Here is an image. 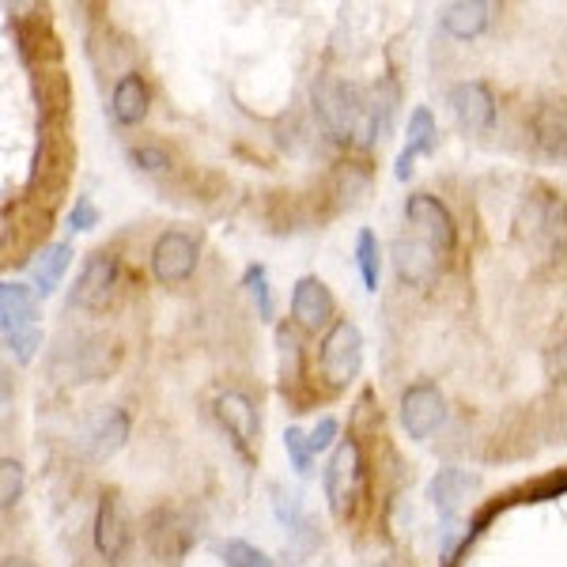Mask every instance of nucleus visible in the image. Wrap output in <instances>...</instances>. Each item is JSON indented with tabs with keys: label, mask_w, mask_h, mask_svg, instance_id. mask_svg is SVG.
<instances>
[{
	"label": "nucleus",
	"mask_w": 567,
	"mask_h": 567,
	"mask_svg": "<svg viewBox=\"0 0 567 567\" xmlns=\"http://www.w3.org/2000/svg\"><path fill=\"white\" fill-rule=\"evenodd\" d=\"M515 246L534 265L553 269L567 258V205L553 189L537 186L515 213Z\"/></svg>",
	"instance_id": "nucleus-1"
},
{
	"label": "nucleus",
	"mask_w": 567,
	"mask_h": 567,
	"mask_svg": "<svg viewBox=\"0 0 567 567\" xmlns=\"http://www.w3.org/2000/svg\"><path fill=\"white\" fill-rule=\"evenodd\" d=\"M310 103H315L318 125L333 136L337 144H363L371 148L368 133V91L337 76H318L310 87Z\"/></svg>",
	"instance_id": "nucleus-2"
},
{
	"label": "nucleus",
	"mask_w": 567,
	"mask_h": 567,
	"mask_svg": "<svg viewBox=\"0 0 567 567\" xmlns=\"http://www.w3.org/2000/svg\"><path fill=\"white\" fill-rule=\"evenodd\" d=\"M39 303L42 299L27 284H0V329H4V344L16 355V363H31L42 349Z\"/></svg>",
	"instance_id": "nucleus-3"
},
{
	"label": "nucleus",
	"mask_w": 567,
	"mask_h": 567,
	"mask_svg": "<svg viewBox=\"0 0 567 567\" xmlns=\"http://www.w3.org/2000/svg\"><path fill=\"white\" fill-rule=\"evenodd\" d=\"M318 371L329 390H344L363 371V333L349 318H337L318 344Z\"/></svg>",
	"instance_id": "nucleus-4"
},
{
	"label": "nucleus",
	"mask_w": 567,
	"mask_h": 567,
	"mask_svg": "<svg viewBox=\"0 0 567 567\" xmlns=\"http://www.w3.org/2000/svg\"><path fill=\"white\" fill-rule=\"evenodd\" d=\"M122 296V261L114 254H91L69 291V307L84 315H106Z\"/></svg>",
	"instance_id": "nucleus-5"
},
{
	"label": "nucleus",
	"mask_w": 567,
	"mask_h": 567,
	"mask_svg": "<svg viewBox=\"0 0 567 567\" xmlns=\"http://www.w3.org/2000/svg\"><path fill=\"white\" fill-rule=\"evenodd\" d=\"M326 499L333 518H349L355 511V499L363 496V451L355 439H341L329 454V465L322 473Z\"/></svg>",
	"instance_id": "nucleus-6"
},
{
	"label": "nucleus",
	"mask_w": 567,
	"mask_h": 567,
	"mask_svg": "<svg viewBox=\"0 0 567 567\" xmlns=\"http://www.w3.org/2000/svg\"><path fill=\"white\" fill-rule=\"evenodd\" d=\"M405 231L443 254L446 261L458 254V227H454L451 208L432 194H409L405 197Z\"/></svg>",
	"instance_id": "nucleus-7"
},
{
	"label": "nucleus",
	"mask_w": 567,
	"mask_h": 567,
	"mask_svg": "<svg viewBox=\"0 0 567 567\" xmlns=\"http://www.w3.org/2000/svg\"><path fill=\"white\" fill-rule=\"evenodd\" d=\"M200 246L189 231H163L152 246V277L159 284H186L197 272Z\"/></svg>",
	"instance_id": "nucleus-8"
},
{
	"label": "nucleus",
	"mask_w": 567,
	"mask_h": 567,
	"mask_svg": "<svg viewBox=\"0 0 567 567\" xmlns=\"http://www.w3.org/2000/svg\"><path fill=\"white\" fill-rule=\"evenodd\" d=\"M446 106H451L454 122H458L462 133L481 136L496 125V95L484 80H462L446 91Z\"/></svg>",
	"instance_id": "nucleus-9"
},
{
	"label": "nucleus",
	"mask_w": 567,
	"mask_h": 567,
	"mask_svg": "<svg viewBox=\"0 0 567 567\" xmlns=\"http://www.w3.org/2000/svg\"><path fill=\"white\" fill-rule=\"evenodd\" d=\"M446 420V401L439 393L435 382H413L401 393V427L409 432V439L427 443Z\"/></svg>",
	"instance_id": "nucleus-10"
},
{
	"label": "nucleus",
	"mask_w": 567,
	"mask_h": 567,
	"mask_svg": "<svg viewBox=\"0 0 567 567\" xmlns=\"http://www.w3.org/2000/svg\"><path fill=\"white\" fill-rule=\"evenodd\" d=\"M393 269H398L401 284H409V288H432L443 277L446 258L427 243H420L416 235L401 231L398 243H393Z\"/></svg>",
	"instance_id": "nucleus-11"
},
{
	"label": "nucleus",
	"mask_w": 567,
	"mask_h": 567,
	"mask_svg": "<svg viewBox=\"0 0 567 567\" xmlns=\"http://www.w3.org/2000/svg\"><path fill=\"white\" fill-rule=\"evenodd\" d=\"M144 542H148L155 560L175 567L182 556L189 553V545H194V526H189L178 511L159 507V511H152L148 523H144Z\"/></svg>",
	"instance_id": "nucleus-12"
},
{
	"label": "nucleus",
	"mask_w": 567,
	"mask_h": 567,
	"mask_svg": "<svg viewBox=\"0 0 567 567\" xmlns=\"http://www.w3.org/2000/svg\"><path fill=\"white\" fill-rule=\"evenodd\" d=\"M95 548L106 564H117L125 548H130V518H125V507H122V496H117V492H103V496H99Z\"/></svg>",
	"instance_id": "nucleus-13"
},
{
	"label": "nucleus",
	"mask_w": 567,
	"mask_h": 567,
	"mask_svg": "<svg viewBox=\"0 0 567 567\" xmlns=\"http://www.w3.org/2000/svg\"><path fill=\"white\" fill-rule=\"evenodd\" d=\"M337 303L329 296V288L318 277H303L296 280V291H291V318L299 322V329L307 333H318V329H329L337 322Z\"/></svg>",
	"instance_id": "nucleus-14"
},
{
	"label": "nucleus",
	"mask_w": 567,
	"mask_h": 567,
	"mask_svg": "<svg viewBox=\"0 0 567 567\" xmlns=\"http://www.w3.org/2000/svg\"><path fill=\"white\" fill-rule=\"evenodd\" d=\"M216 416L224 424V432L231 435V443L239 451H250L261 435V420H258V405L246 398L243 390H227L216 398Z\"/></svg>",
	"instance_id": "nucleus-15"
},
{
	"label": "nucleus",
	"mask_w": 567,
	"mask_h": 567,
	"mask_svg": "<svg viewBox=\"0 0 567 567\" xmlns=\"http://www.w3.org/2000/svg\"><path fill=\"white\" fill-rule=\"evenodd\" d=\"M534 148L548 159H567V99H545L529 117Z\"/></svg>",
	"instance_id": "nucleus-16"
},
{
	"label": "nucleus",
	"mask_w": 567,
	"mask_h": 567,
	"mask_svg": "<svg viewBox=\"0 0 567 567\" xmlns=\"http://www.w3.org/2000/svg\"><path fill=\"white\" fill-rule=\"evenodd\" d=\"M439 144V130H435V117L427 106H416L413 114H409V130H405V148H401L398 163H393V178L398 182H409L413 175V163L420 155H432Z\"/></svg>",
	"instance_id": "nucleus-17"
},
{
	"label": "nucleus",
	"mask_w": 567,
	"mask_h": 567,
	"mask_svg": "<svg viewBox=\"0 0 567 567\" xmlns=\"http://www.w3.org/2000/svg\"><path fill=\"white\" fill-rule=\"evenodd\" d=\"M477 488H481V477H473V473H465V470H439L435 477H432V484H427V499L435 503L439 518H443V526H446V523H454V518H458V507Z\"/></svg>",
	"instance_id": "nucleus-18"
},
{
	"label": "nucleus",
	"mask_w": 567,
	"mask_h": 567,
	"mask_svg": "<svg viewBox=\"0 0 567 567\" xmlns=\"http://www.w3.org/2000/svg\"><path fill=\"white\" fill-rule=\"evenodd\" d=\"M125 439H130V416H125V409H103V413L91 416V424H87V454L95 462L114 458V454L125 446Z\"/></svg>",
	"instance_id": "nucleus-19"
},
{
	"label": "nucleus",
	"mask_w": 567,
	"mask_h": 567,
	"mask_svg": "<svg viewBox=\"0 0 567 567\" xmlns=\"http://www.w3.org/2000/svg\"><path fill=\"white\" fill-rule=\"evenodd\" d=\"M72 265V243H50L39 250V258L27 265V277H31V291L39 299H50L61 288Z\"/></svg>",
	"instance_id": "nucleus-20"
},
{
	"label": "nucleus",
	"mask_w": 567,
	"mask_h": 567,
	"mask_svg": "<svg viewBox=\"0 0 567 567\" xmlns=\"http://www.w3.org/2000/svg\"><path fill=\"white\" fill-rule=\"evenodd\" d=\"M492 12H496V4H488V0H458V4H446L443 8V31L458 42H470V39H477V34L488 31Z\"/></svg>",
	"instance_id": "nucleus-21"
},
{
	"label": "nucleus",
	"mask_w": 567,
	"mask_h": 567,
	"mask_svg": "<svg viewBox=\"0 0 567 567\" xmlns=\"http://www.w3.org/2000/svg\"><path fill=\"white\" fill-rule=\"evenodd\" d=\"M401 106V91L390 76H379V84L368 87V133L371 144H382L393 130V117Z\"/></svg>",
	"instance_id": "nucleus-22"
},
{
	"label": "nucleus",
	"mask_w": 567,
	"mask_h": 567,
	"mask_svg": "<svg viewBox=\"0 0 567 567\" xmlns=\"http://www.w3.org/2000/svg\"><path fill=\"white\" fill-rule=\"evenodd\" d=\"M148 84H144V76H130L117 80L114 87V99H110V114H114L117 125H125V130H133V125H141L144 117H148Z\"/></svg>",
	"instance_id": "nucleus-23"
},
{
	"label": "nucleus",
	"mask_w": 567,
	"mask_h": 567,
	"mask_svg": "<svg viewBox=\"0 0 567 567\" xmlns=\"http://www.w3.org/2000/svg\"><path fill=\"white\" fill-rule=\"evenodd\" d=\"M355 269H360V280L368 291H379V280H382V246H379V235L371 227H360L355 235Z\"/></svg>",
	"instance_id": "nucleus-24"
},
{
	"label": "nucleus",
	"mask_w": 567,
	"mask_h": 567,
	"mask_svg": "<svg viewBox=\"0 0 567 567\" xmlns=\"http://www.w3.org/2000/svg\"><path fill=\"white\" fill-rule=\"evenodd\" d=\"M243 288L250 291V299H254V307H258V318H261V322H272V315H277V307H272L269 272H265V265H246V272H243Z\"/></svg>",
	"instance_id": "nucleus-25"
},
{
	"label": "nucleus",
	"mask_w": 567,
	"mask_h": 567,
	"mask_svg": "<svg viewBox=\"0 0 567 567\" xmlns=\"http://www.w3.org/2000/svg\"><path fill=\"white\" fill-rule=\"evenodd\" d=\"M219 556H224V567H277L258 545L243 542V537H231V542L219 545Z\"/></svg>",
	"instance_id": "nucleus-26"
},
{
	"label": "nucleus",
	"mask_w": 567,
	"mask_h": 567,
	"mask_svg": "<svg viewBox=\"0 0 567 567\" xmlns=\"http://www.w3.org/2000/svg\"><path fill=\"white\" fill-rule=\"evenodd\" d=\"M23 499V465L16 458H0V507L12 511Z\"/></svg>",
	"instance_id": "nucleus-27"
},
{
	"label": "nucleus",
	"mask_w": 567,
	"mask_h": 567,
	"mask_svg": "<svg viewBox=\"0 0 567 567\" xmlns=\"http://www.w3.org/2000/svg\"><path fill=\"white\" fill-rule=\"evenodd\" d=\"M284 451H288V462L299 477H307L310 465H315V454H310V443H307V432L303 427H288L284 432Z\"/></svg>",
	"instance_id": "nucleus-28"
},
{
	"label": "nucleus",
	"mask_w": 567,
	"mask_h": 567,
	"mask_svg": "<svg viewBox=\"0 0 567 567\" xmlns=\"http://www.w3.org/2000/svg\"><path fill=\"white\" fill-rule=\"evenodd\" d=\"M337 435H341V424H337L333 416H322V420H318V424L307 432L310 454H315V458H318V454H326L329 446H337Z\"/></svg>",
	"instance_id": "nucleus-29"
},
{
	"label": "nucleus",
	"mask_w": 567,
	"mask_h": 567,
	"mask_svg": "<svg viewBox=\"0 0 567 567\" xmlns=\"http://www.w3.org/2000/svg\"><path fill=\"white\" fill-rule=\"evenodd\" d=\"M99 227V208H95V200L91 197H76V205H72V213H69V231H95Z\"/></svg>",
	"instance_id": "nucleus-30"
},
{
	"label": "nucleus",
	"mask_w": 567,
	"mask_h": 567,
	"mask_svg": "<svg viewBox=\"0 0 567 567\" xmlns=\"http://www.w3.org/2000/svg\"><path fill=\"white\" fill-rule=\"evenodd\" d=\"M560 496H567V473H553V477H545L542 484H534V488L526 492L529 503H548Z\"/></svg>",
	"instance_id": "nucleus-31"
},
{
	"label": "nucleus",
	"mask_w": 567,
	"mask_h": 567,
	"mask_svg": "<svg viewBox=\"0 0 567 567\" xmlns=\"http://www.w3.org/2000/svg\"><path fill=\"white\" fill-rule=\"evenodd\" d=\"M133 163L141 171H167L171 167V155L163 152V148H148V144H144V148H133Z\"/></svg>",
	"instance_id": "nucleus-32"
},
{
	"label": "nucleus",
	"mask_w": 567,
	"mask_h": 567,
	"mask_svg": "<svg viewBox=\"0 0 567 567\" xmlns=\"http://www.w3.org/2000/svg\"><path fill=\"white\" fill-rule=\"evenodd\" d=\"M548 368H553L556 379L567 386V341L564 344H556V352H553V360H548Z\"/></svg>",
	"instance_id": "nucleus-33"
},
{
	"label": "nucleus",
	"mask_w": 567,
	"mask_h": 567,
	"mask_svg": "<svg viewBox=\"0 0 567 567\" xmlns=\"http://www.w3.org/2000/svg\"><path fill=\"white\" fill-rule=\"evenodd\" d=\"M0 567H34V564L23 560V556H4V560H0Z\"/></svg>",
	"instance_id": "nucleus-34"
}]
</instances>
